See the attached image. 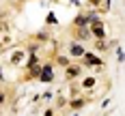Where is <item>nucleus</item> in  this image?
I'll return each mask as SVG.
<instances>
[{"mask_svg":"<svg viewBox=\"0 0 125 116\" xmlns=\"http://www.w3.org/2000/svg\"><path fill=\"white\" fill-rule=\"evenodd\" d=\"M78 73H80V69H78V67H69V69H67V77H75Z\"/></svg>","mask_w":125,"mask_h":116,"instance_id":"5","label":"nucleus"},{"mask_svg":"<svg viewBox=\"0 0 125 116\" xmlns=\"http://www.w3.org/2000/svg\"><path fill=\"white\" fill-rule=\"evenodd\" d=\"M2 101H4V95H2V92H0V103H2Z\"/></svg>","mask_w":125,"mask_h":116,"instance_id":"7","label":"nucleus"},{"mask_svg":"<svg viewBox=\"0 0 125 116\" xmlns=\"http://www.w3.org/2000/svg\"><path fill=\"white\" fill-rule=\"evenodd\" d=\"M71 56H84V50H82V47H80V45H71Z\"/></svg>","mask_w":125,"mask_h":116,"instance_id":"3","label":"nucleus"},{"mask_svg":"<svg viewBox=\"0 0 125 116\" xmlns=\"http://www.w3.org/2000/svg\"><path fill=\"white\" fill-rule=\"evenodd\" d=\"M75 24H78V26H84V24H86V17H78Z\"/></svg>","mask_w":125,"mask_h":116,"instance_id":"6","label":"nucleus"},{"mask_svg":"<svg viewBox=\"0 0 125 116\" xmlns=\"http://www.w3.org/2000/svg\"><path fill=\"white\" fill-rule=\"evenodd\" d=\"M43 82H50L52 80V67H43V73H39Z\"/></svg>","mask_w":125,"mask_h":116,"instance_id":"2","label":"nucleus"},{"mask_svg":"<svg viewBox=\"0 0 125 116\" xmlns=\"http://www.w3.org/2000/svg\"><path fill=\"white\" fill-rule=\"evenodd\" d=\"M91 28H93V32H95L97 39H104V26H101L99 19H93V26H91Z\"/></svg>","mask_w":125,"mask_h":116,"instance_id":"1","label":"nucleus"},{"mask_svg":"<svg viewBox=\"0 0 125 116\" xmlns=\"http://www.w3.org/2000/svg\"><path fill=\"white\" fill-rule=\"evenodd\" d=\"M84 56H86V62H88V64H99V62H101L99 58H95L93 54H84Z\"/></svg>","mask_w":125,"mask_h":116,"instance_id":"4","label":"nucleus"}]
</instances>
